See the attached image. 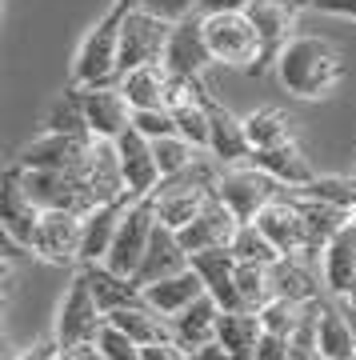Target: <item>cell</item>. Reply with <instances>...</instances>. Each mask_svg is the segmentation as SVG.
Here are the masks:
<instances>
[{"mask_svg": "<svg viewBox=\"0 0 356 360\" xmlns=\"http://www.w3.org/2000/svg\"><path fill=\"white\" fill-rule=\"evenodd\" d=\"M272 68L280 84L300 101H320L344 80V56L324 37H293L280 49Z\"/></svg>", "mask_w": 356, "mask_h": 360, "instance_id": "obj_1", "label": "cell"}, {"mask_svg": "<svg viewBox=\"0 0 356 360\" xmlns=\"http://www.w3.org/2000/svg\"><path fill=\"white\" fill-rule=\"evenodd\" d=\"M136 0H116L113 8L89 28V37L80 40L77 60H72V84L89 89V84H120V28L125 16Z\"/></svg>", "mask_w": 356, "mask_h": 360, "instance_id": "obj_2", "label": "cell"}, {"mask_svg": "<svg viewBox=\"0 0 356 360\" xmlns=\"http://www.w3.org/2000/svg\"><path fill=\"white\" fill-rule=\"evenodd\" d=\"M20 184H25V193L32 196L44 212H80V217H89L92 208L101 205L96 193L89 188V180L80 176V172H61V168H20Z\"/></svg>", "mask_w": 356, "mask_h": 360, "instance_id": "obj_3", "label": "cell"}, {"mask_svg": "<svg viewBox=\"0 0 356 360\" xmlns=\"http://www.w3.org/2000/svg\"><path fill=\"white\" fill-rule=\"evenodd\" d=\"M104 309L101 300H96V292H92L89 276H84V269L72 276V284H68V292H64L61 309H56V328H52V336H56V345L61 348H77V345H96V336H101L104 328Z\"/></svg>", "mask_w": 356, "mask_h": 360, "instance_id": "obj_4", "label": "cell"}, {"mask_svg": "<svg viewBox=\"0 0 356 360\" xmlns=\"http://www.w3.org/2000/svg\"><path fill=\"white\" fill-rule=\"evenodd\" d=\"M204 37H208L217 65L248 68V72L260 65V32L248 20V13H208L204 16Z\"/></svg>", "mask_w": 356, "mask_h": 360, "instance_id": "obj_5", "label": "cell"}, {"mask_svg": "<svg viewBox=\"0 0 356 360\" xmlns=\"http://www.w3.org/2000/svg\"><path fill=\"white\" fill-rule=\"evenodd\" d=\"M156 200L153 196H140V200H132L125 212V220H120V229H116V240L113 248H108V257L101 260V264H108L113 272H120V276H136L140 260H144V252H148V240H153L156 232Z\"/></svg>", "mask_w": 356, "mask_h": 360, "instance_id": "obj_6", "label": "cell"}, {"mask_svg": "<svg viewBox=\"0 0 356 360\" xmlns=\"http://www.w3.org/2000/svg\"><path fill=\"white\" fill-rule=\"evenodd\" d=\"M168 37H172V25L168 20H160L148 8L132 4L125 16V28H120V77L132 72V68H140V65L165 60Z\"/></svg>", "mask_w": 356, "mask_h": 360, "instance_id": "obj_7", "label": "cell"}, {"mask_svg": "<svg viewBox=\"0 0 356 360\" xmlns=\"http://www.w3.org/2000/svg\"><path fill=\"white\" fill-rule=\"evenodd\" d=\"M280 188H284V184H276L265 168H256V165H248V168H224L220 180H217V196L241 220H256V217H260V208L272 205V200L280 196Z\"/></svg>", "mask_w": 356, "mask_h": 360, "instance_id": "obj_8", "label": "cell"}, {"mask_svg": "<svg viewBox=\"0 0 356 360\" xmlns=\"http://www.w3.org/2000/svg\"><path fill=\"white\" fill-rule=\"evenodd\" d=\"M300 0H253L244 13H248V20L256 25V32H260V65L253 68V72H265L268 65H276L280 49L293 40L296 32V20H300Z\"/></svg>", "mask_w": 356, "mask_h": 360, "instance_id": "obj_9", "label": "cell"}, {"mask_svg": "<svg viewBox=\"0 0 356 360\" xmlns=\"http://www.w3.org/2000/svg\"><path fill=\"white\" fill-rule=\"evenodd\" d=\"M72 89H77V84H72ZM77 96H80L84 124H89L92 136L116 141L120 132L132 129V104H128L120 84H89V89H77Z\"/></svg>", "mask_w": 356, "mask_h": 360, "instance_id": "obj_10", "label": "cell"}, {"mask_svg": "<svg viewBox=\"0 0 356 360\" xmlns=\"http://www.w3.org/2000/svg\"><path fill=\"white\" fill-rule=\"evenodd\" d=\"M208 65H217V60H212V49H208V37H204V13L172 25V37H168L165 49L168 72L177 80H201Z\"/></svg>", "mask_w": 356, "mask_h": 360, "instance_id": "obj_11", "label": "cell"}, {"mask_svg": "<svg viewBox=\"0 0 356 360\" xmlns=\"http://www.w3.org/2000/svg\"><path fill=\"white\" fill-rule=\"evenodd\" d=\"M89 132H44L32 144L20 148V168H61V172H80L89 160Z\"/></svg>", "mask_w": 356, "mask_h": 360, "instance_id": "obj_12", "label": "cell"}, {"mask_svg": "<svg viewBox=\"0 0 356 360\" xmlns=\"http://www.w3.org/2000/svg\"><path fill=\"white\" fill-rule=\"evenodd\" d=\"M244 220L232 212L224 200H220L217 193L204 200V208L196 212V217L180 229V245L189 248V252H204V248H224L232 245V236H236V229H241Z\"/></svg>", "mask_w": 356, "mask_h": 360, "instance_id": "obj_13", "label": "cell"}, {"mask_svg": "<svg viewBox=\"0 0 356 360\" xmlns=\"http://www.w3.org/2000/svg\"><path fill=\"white\" fill-rule=\"evenodd\" d=\"M80 240H84L80 212H44L37 236H32V252L52 264H72V260H80Z\"/></svg>", "mask_w": 356, "mask_h": 360, "instance_id": "obj_14", "label": "cell"}, {"mask_svg": "<svg viewBox=\"0 0 356 360\" xmlns=\"http://www.w3.org/2000/svg\"><path fill=\"white\" fill-rule=\"evenodd\" d=\"M116 153H120V168H125V184H128V196L140 200V196H153L160 188V165H156V153H153V141L144 132L128 129L116 136Z\"/></svg>", "mask_w": 356, "mask_h": 360, "instance_id": "obj_15", "label": "cell"}, {"mask_svg": "<svg viewBox=\"0 0 356 360\" xmlns=\"http://www.w3.org/2000/svg\"><path fill=\"white\" fill-rule=\"evenodd\" d=\"M44 217V208L25 193V184H20V168H8L4 172V200H0V229L8 240L16 245H25L32 252V236H37V224Z\"/></svg>", "mask_w": 356, "mask_h": 360, "instance_id": "obj_16", "label": "cell"}, {"mask_svg": "<svg viewBox=\"0 0 356 360\" xmlns=\"http://www.w3.org/2000/svg\"><path fill=\"white\" fill-rule=\"evenodd\" d=\"M256 224L265 229V236L284 252V257L308 252V220H305V212H300V205H296V196H276L272 205L260 208Z\"/></svg>", "mask_w": 356, "mask_h": 360, "instance_id": "obj_17", "label": "cell"}, {"mask_svg": "<svg viewBox=\"0 0 356 360\" xmlns=\"http://www.w3.org/2000/svg\"><path fill=\"white\" fill-rule=\"evenodd\" d=\"M204 108H208V156H217L220 165H241L244 156H253L244 116H232L208 89H204Z\"/></svg>", "mask_w": 356, "mask_h": 360, "instance_id": "obj_18", "label": "cell"}, {"mask_svg": "<svg viewBox=\"0 0 356 360\" xmlns=\"http://www.w3.org/2000/svg\"><path fill=\"white\" fill-rule=\"evenodd\" d=\"M317 348L320 360H356V333L341 296H317Z\"/></svg>", "mask_w": 356, "mask_h": 360, "instance_id": "obj_19", "label": "cell"}, {"mask_svg": "<svg viewBox=\"0 0 356 360\" xmlns=\"http://www.w3.org/2000/svg\"><path fill=\"white\" fill-rule=\"evenodd\" d=\"M189 264L201 272L204 288H208V296H217L220 309H244L241 292H236V264H241V260H236L232 245L204 248V252H189Z\"/></svg>", "mask_w": 356, "mask_h": 360, "instance_id": "obj_20", "label": "cell"}, {"mask_svg": "<svg viewBox=\"0 0 356 360\" xmlns=\"http://www.w3.org/2000/svg\"><path fill=\"white\" fill-rule=\"evenodd\" d=\"M180 269H189V248L180 245V232L168 229V224H156L153 240H148V252H144V260H140V269L132 281L144 288V284L165 281V276H172Z\"/></svg>", "mask_w": 356, "mask_h": 360, "instance_id": "obj_21", "label": "cell"}, {"mask_svg": "<svg viewBox=\"0 0 356 360\" xmlns=\"http://www.w3.org/2000/svg\"><path fill=\"white\" fill-rule=\"evenodd\" d=\"M128 205H132V196H125V200H108V205H96L89 217H84L80 264H101V260L108 257V248H113V240H116V229H120Z\"/></svg>", "mask_w": 356, "mask_h": 360, "instance_id": "obj_22", "label": "cell"}, {"mask_svg": "<svg viewBox=\"0 0 356 360\" xmlns=\"http://www.w3.org/2000/svg\"><path fill=\"white\" fill-rule=\"evenodd\" d=\"M208 288H204V281H201V272L192 269H180V272H172V276H165V281H156V284H144V300L153 304L156 312H165L168 321L177 316V312H184L196 300V296H204Z\"/></svg>", "mask_w": 356, "mask_h": 360, "instance_id": "obj_23", "label": "cell"}, {"mask_svg": "<svg viewBox=\"0 0 356 360\" xmlns=\"http://www.w3.org/2000/svg\"><path fill=\"white\" fill-rule=\"evenodd\" d=\"M248 160H253L256 168H265L268 176L276 180V184H284V188H305L308 180L317 176V172H312V165H308V156L300 153L293 141L272 144V148H256Z\"/></svg>", "mask_w": 356, "mask_h": 360, "instance_id": "obj_24", "label": "cell"}, {"mask_svg": "<svg viewBox=\"0 0 356 360\" xmlns=\"http://www.w3.org/2000/svg\"><path fill=\"white\" fill-rule=\"evenodd\" d=\"M120 89H125L132 112L136 108H168V96H172V72L165 68V60L156 65H140L132 72L120 77Z\"/></svg>", "mask_w": 356, "mask_h": 360, "instance_id": "obj_25", "label": "cell"}, {"mask_svg": "<svg viewBox=\"0 0 356 360\" xmlns=\"http://www.w3.org/2000/svg\"><path fill=\"white\" fill-rule=\"evenodd\" d=\"M356 281V224L348 220L324 245V288L329 296H348Z\"/></svg>", "mask_w": 356, "mask_h": 360, "instance_id": "obj_26", "label": "cell"}, {"mask_svg": "<svg viewBox=\"0 0 356 360\" xmlns=\"http://www.w3.org/2000/svg\"><path fill=\"white\" fill-rule=\"evenodd\" d=\"M217 321H220V304H217V296H196L184 312H177L172 316V336H177L180 345L189 348H201V345H208V340H217Z\"/></svg>", "mask_w": 356, "mask_h": 360, "instance_id": "obj_27", "label": "cell"}, {"mask_svg": "<svg viewBox=\"0 0 356 360\" xmlns=\"http://www.w3.org/2000/svg\"><path fill=\"white\" fill-rule=\"evenodd\" d=\"M84 276H89L92 292H96V300H101L104 316L116 312V309H125V304H140V300H144V288H140L132 276L113 272L108 264H84Z\"/></svg>", "mask_w": 356, "mask_h": 360, "instance_id": "obj_28", "label": "cell"}, {"mask_svg": "<svg viewBox=\"0 0 356 360\" xmlns=\"http://www.w3.org/2000/svg\"><path fill=\"white\" fill-rule=\"evenodd\" d=\"M265 333V324L253 309H220V321H217V340L224 348H232L236 356L253 360L256 356V340Z\"/></svg>", "mask_w": 356, "mask_h": 360, "instance_id": "obj_29", "label": "cell"}, {"mask_svg": "<svg viewBox=\"0 0 356 360\" xmlns=\"http://www.w3.org/2000/svg\"><path fill=\"white\" fill-rule=\"evenodd\" d=\"M108 321L120 328V333H128L136 345H153V340H160V336H172V324H168L165 312H156L148 300H140V304H125V309L108 312Z\"/></svg>", "mask_w": 356, "mask_h": 360, "instance_id": "obj_30", "label": "cell"}, {"mask_svg": "<svg viewBox=\"0 0 356 360\" xmlns=\"http://www.w3.org/2000/svg\"><path fill=\"white\" fill-rule=\"evenodd\" d=\"M272 292L288 296V300H296V304H308V300L320 296V281L296 257H280L276 264H272Z\"/></svg>", "mask_w": 356, "mask_h": 360, "instance_id": "obj_31", "label": "cell"}, {"mask_svg": "<svg viewBox=\"0 0 356 360\" xmlns=\"http://www.w3.org/2000/svg\"><path fill=\"white\" fill-rule=\"evenodd\" d=\"M244 132H248V144L256 153V148H272V144L293 141V120L280 108H256V112L244 116Z\"/></svg>", "mask_w": 356, "mask_h": 360, "instance_id": "obj_32", "label": "cell"}, {"mask_svg": "<svg viewBox=\"0 0 356 360\" xmlns=\"http://www.w3.org/2000/svg\"><path fill=\"white\" fill-rule=\"evenodd\" d=\"M236 292H241L244 309L260 312L272 300V264H253V260H241L236 264Z\"/></svg>", "mask_w": 356, "mask_h": 360, "instance_id": "obj_33", "label": "cell"}, {"mask_svg": "<svg viewBox=\"0 0 356 360\" xmlns=\"http://www.w3.org/2000/svg\"><path fill=\"white\" fill-rule=\"evenodd\" d=\"M232 252H236V260H253V264H276V260L284 257V252L265 236V229H260L256 220H244L241 229H236Z\"/></svg>", "mask_w": 356, "mask_h": 360, "instance_id": "obj_34", "label": "cell"}, {"mask_svg": "<svg viewBox=\"0 0 356 360\" xmlns=\"http://www.w3.org/2000/svg\"><path fill=\"white\" fill-rule=\"evenodd\" d=\"M300 193L317 196L324 205H336V208H344V212H352L356 208V176H312Z\"/></svg>", "mask_w": 356, "mask_h": 360, "instance_id": "obj_35", "label": "cell"}, {"mask_svg": "<svg viewBox=\"0 0 356 360\" xmlns=\"http://www.w3.org/2000/svg\"><path fill=\"white\" fill-rule=\"evenodd\" d=\"M153 153H156V165H160V176H177V172H184V168L196 160V144L184 141V136H160V141H153Z\"/></svg>", "mask_w": 356, "mask_h": 360, "instance_id": "obj_36", "label": "cell"}, {"mask_svg": "<svg viewBox=\"0 0 356 360\" xmlns=\"http://www.w3.org/2000/svg\"><path fill=\"white\" fill-rule=\"evenodd\" d=\"M44 132H89L77 89H68V92L61 96V101L52 104V112L44 116ZM89 136H92V132H89Z\"/></svg>", "mask_w": 356, "mask_h": 360, "instance_id": "obj_37", "label": "cell"}, {"mask_svg": "<svg viewBox=\"0 0 356 360\" xmlns=\"http://www.w3.org/2000/svg\"><path fill=\"white\" fill-rule=\"evenodd\" d=\"M300 312H305V304H296V300H288V296H272L256 316H260V324H265V333L293 336V328L300 324Z\"/></svg>", "mask_w": 356, "mask_h": 360, "instance_id": "obj_38", "label": "cell"}, {"mask_svg": "<svg viewBox=\"0 0 356 360\" xmlns=\"http://www.w3.org/2000/svg\"><path fill=\"white\" fill-rule=\"evenodd\" d=\"M96 348H101V360H140V345L128 333H120L113 321H104Z\"/></svg>", "mask_w": 356, "mask_h": 360, "instance_id": "obj_39", "label": "cell"}, {"mask_svg": "<svg viewBox=\"0 0 356 360\" xmlns=\"http://www.w3.org/2000/svg\"><path fill=\"white\" fill-rule=\"evenodd\" d=\"M132 129L144 132L148 141H160V136H177V116L172 108H136L132 112Z\"/></svg>", "mask_w": 356, "mask_h": 360, "instance_id": "obj_40", "label": "cell"}, {"mask_svg": "<svg viewBox=\"0 0 356 360\" xmlns=\"http://www.w3.org/2000/svg\"><path fill=\"white\" fill-rule=\"evenodd\" d=\"M136 4L148 8L153 16H160V20H168V25H180V20L201 13V0H136Z\"/></svg>", "mask_w": 356, "mask_h": 360, "instance_id": "obj_41", "label": "cell"}, {"mask_svg": "<svg viewBox=\"0 0 356 360\" xmlns=\"http://www.w3.org/2000/svg\"><path fill=\"white\" fill-rule=\"evenodd\" d=\"M140 360H192V356L177 336H160L153 345H140Z\"/></svg>", "mask_w": 356, "mask_h": 360, "instance_id": "obj_42", "label": "cell"}, {"mask_svg": "<svg viewBox=\"0 0 356 360\" xmlns=\"http://www.w3.org/2000/svg\"><path fill=\"white\" fill-rule=\"evenodd\" d=\"M253 360H293V345H288V336L260 333V340H256V356H253Z\"/></svg>", "mask_w": 356, "mask_h": 360, "instance_id": "obj_43", "label": "cell"}, {"mask_svg": "<svg viewBox=\"0 0 356 360\" xmlns=\"http://www.w3.org/2000/svg\"><path fill=\"white\" fill-rule=\"evenodd\" d=\"M305 8H312V13H329V16H348V20H356V0H300Z\"/></svg>", "mask_w": 356, "mask_h": 360, "instance_id": "obj_44", "label": "cell"}, {"mask_svg": "<svg viewBox=\"0 0 356 360\" xmlns=\"http://www.w3.org/2000/svg\"><path fill=\"white\" fill-rule=\"evenodd\" d=\"M253 0H201V13H244Z\"/></svg>", "mask_w": 356, "mask_h": 360, "instance_id": "obj_45", "label": "cell"}, {"mask_svg": "<svg viewBox=\"0 0 356 360\" xmlns=\"http://www.w3.org/2000/svg\"><path fill=\"white\" fill-rule=\"evenodd\" d=\"M344 300H348V304H352V309H356V281H352V292L344 296Z\"/></svg>", "mask_w": 356, "mask_h": 360, "instance_id": "obj_46", "label": "cell"}, {"mask_svg": "<svg viewBox=\"0 0 356 360\" xmlns=\"http://www.w3.org/2000/svg\"><path fill=\"white\" fill-rule=\"evenodd\" d=\"M352 224H356V208H352Z\"/></svg>", "mask_w": 356, "mask_h": 360, "instance_id": "obj_47", "label": "cell"}]
</instances>
